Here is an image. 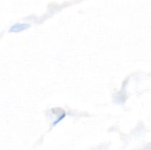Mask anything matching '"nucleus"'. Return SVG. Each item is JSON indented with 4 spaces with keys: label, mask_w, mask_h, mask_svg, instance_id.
<instances>
[{
    "label": "nucleus",
    "mask_w": 151,
    "mask_h": 150,
    "mask_svg": "<svg viewBox=\"0 0 151 150\" xmlns=\"http://www.w3.org/2000/svg\"><path fill=\"white\" fill-rule=\"evenodd\" d=\"M65 113H63V114H62L60 117H58V118H57V119L54 121V123H53V126H56L57 124H58V123H59V122H60L62 119H64V118H65Z\"/></svg>",
    "instance_id": "nucleus-2"
},
{
    "label": "nucleus",
    "mask_w": 151,
    "mask_h": 150,
    "mask_svg": "<svg viewBox=\"0 0 151 150\" xmlns=\"http://www.w3.org/2000/svg\"><path fill=\"white\" fill-rule=\"evenodd\" d=\"M28 27V25H27V24H20V23H18V24H16L15 26H13V27H11V29H10V31L11 32H19V31H20V30H24L25 28H27Z\"/></svg>",
    "instance_id": "nucleus-1"
}]
</instances>
